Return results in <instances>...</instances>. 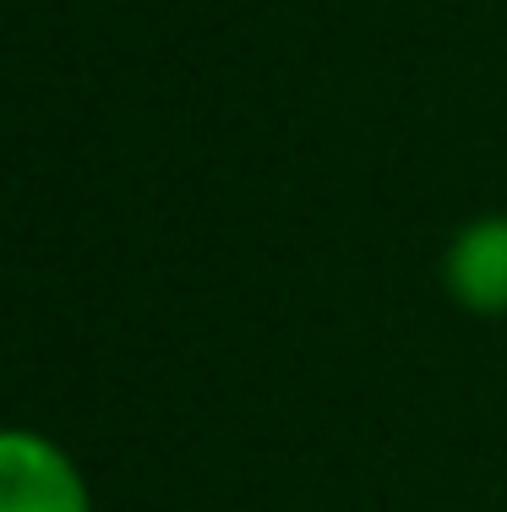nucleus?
<instances>
[{"label":"nucleus","mask_w":507,"mask_h":512,"mask_svg":"<svg viewBox=\"0 0 507 512\" xmlns=\"http://www.w3.org/2000/svg\"><path fill=\"white\" fill-rule=\"evenodd\" d=\"M0 512H93V496L50 436L0 431Z\"/></svg>","instance_id":"1"},{"label":"nucleus","mask_w":507,"mask_h":512,"mask_svg":"<svg viewBox=\"0 0 507 512\" xmlns=\"http://www.w3.org/2000/svg\"><path fill=\"white\" fill-rule=\"evenodd\" d=\"M448 295L475 316H507V213L480 218L448 246Z\"/></svg>","instance_id":"2"}]
</instances>
